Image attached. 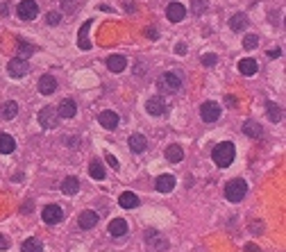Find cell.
I'll return each mask as SVG.
<instances>
[{"mask_svg":"<svg viewBox=\"0 0 286 252\" xmlns=\"http://www.w3.org/2000/svg\"><path fill=\"white\" fill-rule=\"evenodd\" d=\"M221 112H223L221 105H218V102H211V100L200 107V116L204 123H216V120L221 118Z\"/></svg>","mask_w":286,"mask_h":252,"instance_id":"obj_5","label":"cell"},{"mask_svg":"<svg viewBox=\"0 0 286 252\" xmlns=\"http://www.w3.org/2000/svg\"><path fill=\"white\" fill-rule=\"evenodd\" d=\"M14 150H16V141H14V136H9V134H0V153L12 155Z\"/></svg>","mask_w":286,"mask_h":252,"instance_id":"obj_22","label":"cell"},{"mask_svg":"<svg viewBox=\"0 0 286 252\" xmlns=\"http://www.w3.org/2000/svg\"><path fill=\"white\" fill-rule=\"evenodd\" d=\"M98 120H100V125H102L104 130H116L118 123H121L118 114H116V112H111V109H104V112H100Z\"/></svg>","mask_w":286,"mask_h":252,"instance_id":"obj_9","label":"cell"},{"mask_svg":"<svg viewBox=\"0 0 286 252\" xmlns=\"http://www.w3.org/2000/svg\"><path fill=\"white\" fill-rule=\"evenodd\" d=\"M80 227L82 230H91V227L98 225V213L96 212H82L80 213V218H78Z\"/></svg>","mask_w":286,"mask_h":252,"instance_id":"obj_18","label":"cell"},{"mask_svg":"<svg viewBox=\"0 0 286 252\" xmlns=\"http://www.w3.org/2000/svg\"><path fill=\"white\" fill-rule=\"evenodd\" d=\"M166 16H168L170 23H180V20L186 16V7H184L182 2H170V5L166 7Z\"/></svg>","mask_w":286,"mask_h":252,"instance_id":"obj_10","label":"cell"},{"mask_svg":"<svg viewBox=\"0 0 286 252\" xmlns=\"http://www.w3.org/2000/svg\"><path fill=\"white\" fill-rule=\"evenodd\" d=\"M19 16L23 20H34L37 19V12H39V7H37V2L34 0H20V5H19Z\"/></svg>","mask_w":286,"mask_h":252,"instance_id":"obj_7","label":"cell"},{"mask_svg":"<svg viewBox=\"0 0 286 252\" xmlns=\"http://www.w3.org/2000/svg\"><path fill=\"white\" fill-rule=\"evenodd\" d=\"M145 37H148V39H152V41L159 39V37H157V30H155V27H148V30H145Z\"/></svg>","mask_w":286,"mask_h":252,"instance_id":"obj_40","label":"cell"},{"mask_svg":"<svg viewBox=\"0 0 286 252\" xmlns=\"http://www.w3.org/2000/svg\"><path fill=\"white\" fill-rule=\"evenodd\" d=\"M89 175H91V177H96V179H102L104 177V166L98 159H93L91 164H89Z\"/></svg>","mask_w":286,"mask_h":252,"instance_id":"obj_31","label":"cell"},{"mask_svg":"<svg viewBox=\"0 0 286 252\" xmlns=\"http://www.w3.org/2000/svg\"><path fill=\"white\" fill-rule=\"evenodd\" d=\"M41 218L46 220L48 225H57V223H61V218H64V212H61V207H57V205H48L46 209H43V213H41Z\"/></svg>","mask_w":286,"mask_h":252,"instance_id":"obj_8","label":"cell"},{"mask_svg":"<svg viewBox=\"0 0 286 252\" xmlns=\"http://www.w3.org/2000/svg\"><path fill=\"white\" fill-rule=\"evenodd\" d=\"M268 118L273 120V123H280L282 118H284V112H282L280 105H275V102H268Z\"/></svg>","mask_w":286,"mask_h":252,"instance_id":"obj_30","label":"cell"},{"mask_svg":"<svg viewBox=\"0 0 286 252\" xmlns=\"http://www.w3.org/2000/svg\"><path fill=\"white\" fill-rule=\"evenodd\" d=\"M20 250L23 252H43V243H41L39 239H27V241H23V246H20Z\"/></svg>","mask_w":286,"mask_h":252,"instance_id":"obj_29","label":"cell"},{"mask_svg":"<svg viewBox=\"0 0 286 252\" xmlns=\"http://www.w3.org/2000/svg\"><path fill=\"white\" fill-rule=\"evenodd\" d=\"M19 114V105L14 102V100H9V102H5V105H0V116L5 120H9V118H14Z\"/></svg>","mask_w":286,"mask_h":252,"instance_id":"obj_25","label":"cell"},{"mask_svg":"<svg viewBox=\"0 0 286 252\" xmlns=\"http://www.w3.org/2000/svg\"><path fill=\"white\" fill-rule=\"evenodd\" d=\"M175 189V177L173 175H159L157 177V191L159 193H170Z\"/></svg>","mask_w":286,"mask_h":252,"instance_id":"obj_16","label":"cell"},{"mask_svg":"<svg viewBox=\"0 0 286 252\" xmlns=\"http://www.w3.org/2000/svg\"><path fill=\"white\" fill-rule=\"evenodd\" d=\"M145 112L152 114V116H162V114L166 112V102H163V98H159V96L150 98L148 102H145Z\"/></svg>","mask_w":286,"mask_h":252,"instance_id":"obj_12","label":"cell"},{"mask_svg":"<svg viewBox=\"0 0 286 252\" xmlns=\"http://www.w3.org/2000/svg\"><path fill=\"white\" fill-rule=\"evenodd\" d=\"M166 159H168L170 164H180V161L184 159L182 146H168V148H166Z\"/></svg>","mask_w":286,"mask_h":252,"instance_id":"obj_23","label":"cell"},{"mask_svg":"<svg viewBox=\"0 0 286 252\" xmlns=\"http://www.w3.org/2000/svg\"><path fill=\"white\" fill-rule=\"evenodd\" d=\"M243 46H245V50L257 48V46H259V37H257V34H247L245 39H243Z\"/></svg>","mask_w":286,"mask_h":252,"instance_id":"obj_32","label":"cell"},{"mask_svg":"<svg viewBox=\"0 0 286 252\" xmlns=\"http://www.w3.org/2000/svg\"><path fill=\"white\" fill-rule=\"evenodd\" d=\"M7 71H9V75L12 78H25L27 73H30V64H27L25 59H20V57H16V59L9 61V66H7Z\"/></svg>","mask_w":286,"mask_h":252,"instance_id":"obj_6","label":"cell"},{"mask_svg":"<svg viewBox=\"0 0 286 252\" xmlns=\"http://www.w3.org/2000/svg\"><path fill=\"white\" fill-rule=\"evenodd\" d=\"M234 143H229V141H223V143H218V146L211 150V159H214L216 166L221 168H227L232 161H234Z\"/></svg>","mask_w":286,"mask_h":252,"instance_id":"obj_1","label":"cell"},{"mask_svg":"<svg viewBox=\"0 0 286 252\" xmlns=\"http://www.w3.org/2000/svg\"><path fill=\"white\" fill-rule=\"evenodd\" d=\"M243 132H245L247 136H252V139H259V136H264V130H261V125H259V123H254V120H245Z\"/></svg>","mask_w":286,"mask_h":252,"instance_id":"obj_26","label":"cell"},{"mask_svg":"<svg viewBox=\"0 0 286 252\" xmlns=\"http://www.w3.org/2000/svg\"><path fill=\"white\" fill-rule=\"evenodd\" d=\"M216 61H218V57H216V55H202V64H204V66H214Z\"/></svg>","mask_w":286,"mask_h":252,"instance_id":"obj_36","label":"cell"},{"mask_svg":"<svg viewBox=\"0 0 286 252\" xmlns=\"http://www.w3.org/2000/svg\"><path fill=\"white\" fill-rule=\"evenodd\" d=\"M78 189H80V179L78 177H66L64 182H61V191L66 193V195H73V193H78Z\"/></svg>","mask_w":286,"mask_h":252,"instance_id":"obj_28","label":"cell"},{"mask_svg":"<svg viewBox=\"0 0 286 252\" xmlns=\"http://www.w3.org/2000/svg\"><path fill=\"white\" fill-rule=\"evenodd\" d=\"M182 75L175 73V71H170V73H163L162 78H159V82H157V86H159V91L163 93H177L180 89H182Z\"/></svg>","mask_w":286,"mask_h":252,"instance_id":"obj_2","label":"cell"},{"mask_svg":"<svg viewBox=\"0 0 286 252\" xmlns=\"http://www.w3.org/2000/svg\"><path fill=\"white\" fill-rule=\"evenodd\" d=\"M46 20H48V25H59V20H61V16H59L57 12H50L46 16Z\"/></svg>","mask_w":286,"mask_h":252,"instance_id":"obj_37","label":"cell"},{"mask_svg":"<svg viewBox=\"0 0 286 252\" xmlns=\"http://www.w3.org/2000/svg\"><path fill=\"white\" fill-rule=\"evenodd\" d=\"M125 232H127V223H125L123 218H114L109 223V234L111 236H125Z\"/></svg>","mask_w":286,"mask_h":252,"instance_id":"obj_24","label":"cell"},{"mask_svg":"<svg viewBox=\"0 0 286 252\" xmlns=\"http://www.w3.org/2000/svg\"><path fill=\"white\" fill-rule=\"evenodd\" d=\"M39 91L43 93V96H52V93L57 91V80H55V75H41Z\"/></svg>","mask_w":286,"mask_h":252,"instance_id":"obj_13","label":"cell"},{"mask_svg":"<svg viewBox=\"0 0 286 252\" xmlns=\"http://www.w3.org/2000/svg\"><path fill=\"white\" fill-rule=\"evenodd\" d=\"M229 27H232L234 32L245 30V27H247V16H245V14H234V16L229 19Z\"/></svg>","mask_w":286,"mask_h":252,"instance_id":"obj_27","label":"cell"},{"mask_svg":"<svg viewBox=\"0 0 286 252\" xmlns=\"http://www.w3.org/2000/svg\"><path fill=\"white\" fill-rule=\"evenodd\" d=\"M145 243H148V246H155L157 250H166V248H168V243L159 236L157 230H148V232H145Z\"/></svg>","mask_w":286,"mask_h":252,"instance_id":"obj_15","label":"cell"},{"mask_svg":"<svg viewBox=\"0 0 286 252\" xmlns=\"http://www.w3.org/2000/svg\"><path fill=\"white\" fill-rule=\"evenodd\" d=\"M184 50H186V46H184V43H177L175 53H177V55H184Z\"/></svg>","mask_w":286,"mask_h":252,"instance_id":"obj_44","label":"cell"},{"mask_svg":"<svg viewBox=\"0 0 286 252\" xmlns=\"http://www.w3.org/2000/svg\"><path fill=\"white\" fill-rule=\"evenodd\" d=\"M127 146H130L132 153H143L148 148V141H145L143 134H132L130 139H127Z\"/></svg>","mask_w":286,"mask_h":252,"instance_id":"obj_17","label":"cell"},{"mask_svg":"<svg viewBox=\"0 0 286 252\" xmlns=\"http://www.w3.org/2000/svg\"><path fill=\"white\" fill-rule=\"evenodd\" d=\"M204 9H207V0H193V14L200 16Z\"/></svg>","mask_w":286,"mask_h":252,"instance_id":"obj_34","label":"cell"},{"mask_svg":"<svg viewBox=\"0 0 286 252\" xmlns=\"http://www.w3.org/2000/svg\"><path fill=\"white\" fill-rule=\"evenodd\" d=\"M243 252H261V250H259V246H254V243H245Z\"/></svg>","mask_w":286,"mask_h":252,"instance_id":"obj_41","label":"cell"},{"mask_svg":"<svg viewBox=\"0 0 286 252\" xmlns=\"http://www.w3.org/2000/svg\"><path fill=\"white\" fill-rule=\"evenodd\" d=\"M125 66H127V59H125L123 55H111L109 59H107V68H109L111 73H123Z\"/></svg>","mask_w":286,"mask_h":252,"instance_id":"obj_14","label":"cell"},{"mask_svg":"<svg viewBox=\"0 0 286 252\" xmlns=\"http://www.w3.org/2000/svg\"><path fill=\"white\" fill-rule=\"evenodd\" d=\"M268 57H270V59H277V57H282V50L280 48H273V50H268Z\"/></svg>","mask_w":286,"mask_h":252,"instance_id":"obj_39","label":"cell"},{"mask_svg":"<svg viewBox=\"0 0 286 252\" xmlns=\"http://www.w3.org/2000/svg\"><path fill=\"white\" fill-rule=\"evenodd\" d=\"M107 164H109L114 171H118V161H116V157H114V155H107Z\"/></svg>","mask_w":286,"mask_h":252,"instance_id":"obj_38","label":"cell"},{"mask_svg":"<svg viewBox=\"0 0 286 252\" xmlns=\"http://www.w3.org/2000/svg\"><path fill=\"white\" fill-rule=\"evenodd\" d=\"M57 114H59V118H73V116L78 114V105H75L71 98H66V100H61V102H59Z\"/></svg>","mask_w":286,"mask_h":252,"instance_id":"obj_11","label":"cell"},{"mask_svg":"<svg viewBox=\"0 0 286 252\" xmlns=\"http://www.w3.org/2000/svg\"><path fill=\"white\" fill-rule=\"evenodd\" d=\"M61 7H64L66 14H73L78 9V0H61Z\"/></svg>","mask_w":286,"mask_h":252,"instance_id":"obj_33","label":"cell"},{"mask_svg":"<svg viewBox=\"0 0 286 252\" xmlns=\"http://www.w3.org/2000/svg\"><path fill=\"white\" fill-rule=\"evenodd\" d=\"M118 205L123 207V209H134V207H139V198L132 191H125V193H121Z\"/></svg>","mask_w":286,"mask_h":252,"instance_id":"obj_21","label":"cell"},{"mask_svg":"<svg viewBox=\"0 0 286 252\" xmlns=\"http://www.w3.org/2000/svg\"><path fill=\"white\" fill-rule=\"evenodd\" d=\"M39 123L41 127H46V130H55L59 125V114L55 107H43L39 112Z\"/></svg>","mask_w":286,"mask_h":252,"instance_id":"obj_4","label":"cell"},{"mask_svg":"<svg viewBox=\"0 0 286 252\" xmlns=\"http://www.w3.org/2000/svg\"><path fill=\"white\" fill-rule=\"evenodd\" d=\"M7 248H9V239L0 234V250H7Z\"/></svg>","mask_w":286,"mask_h":252,"instance_id":"obj_42","label":"cell"},{"mask_svg":"<svg viewBox=\"0 0 286 252\" xmlns=\"http://www.w3.org/2000/svg\"><path fill=\"white\" fill-rule=\"evenodd\" d=\"M0 14H2V16H7V14H9V5H7V2H2V5H0Z\"/></svg>","mask_w":286,"mask_h":252,"instance_id":"obj_43","label":"cell"},{"mask_svg":"<svg viewBox=\"0 0 286 252\" xmlns=\"http://www.w3.org/2000/svg\"><path fill=\"white\" fill-rule=\"evenodd\" d=\"M239 71L243 75H247V78H252V75L259 71V66H257V61H254L252 57H245V59L239 61Z\"/></svg>","mask_w":286,"mask_h":252,"instance_id":"obj_19","label":"cell"},{"mask_svg":"<svg viewBox=\"0 0 286 252\" xmlns=\"http://www.w3.org/2000/svg\"><path fill=\"white\" fill-rule=\"evenodd\" d=\"M245 193H247V184L243 179H232V182H227V186H225V198H227L229 202H241V200L245 198Z\"/></svg>","mask_w":286,"mask_h":252,"instance_id":"obj_3","label":"cell"},{"mask_svg":"<svg viewBox=\"0 0 286 252\" xmlns=\"http://www.w3.org/2000/svg\"><path fill=\"white\" fill-rule=\"evenodd\" d=\"M93 25V19H89L84 23V25L80 27V34H78V46L82 48V50H89V48H91V41L86 39V32H89V27Z\"/></svg>","mask_w":286,"mask_h":252,"instance_id":"obj_20","label":"cell"},{"mask_svg":"<svg viewBox=\"0 0 286 252\" xmlns=\"http://www.w3.org/2000/svg\"><path fill=\"white\" fill-rule=\"evenodd\" d=\"M34 50H37V46H30V43H25V41H23V43H20V55H23V57H20V59H25L27 55L34 53Z\"/></svg>","mask_w":286,"mask_h":252,"instance_id":"obj_35","label":"cell"}]
</instances>
